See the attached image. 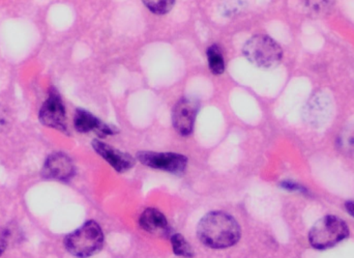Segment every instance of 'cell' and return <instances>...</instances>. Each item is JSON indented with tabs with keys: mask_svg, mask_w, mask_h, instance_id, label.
I'll return each mask as SVG.
<instances>
[{
	"mask_svg": "<svg viewBox=\"0 0 354 258\" xmlns=\"http://www.w3.org/2000/svg\"><path fill=\"white\" fill-rule=\"evenodd\" d=\"M74 125L78 132H95L100 137L116 134L118 132V129L101 122L99 118L82 109L77 110L76 114H75Z\"/></svg>",
	"mask_w": 354,
	"mask_h": 258,
	"instance_id": "obj_10",
	"label": "cell"
},
{
	"mask_svg": "<svg viewBox=\"0 0 354 258\" xmlns=\"http://www.w3.org/2000/svg\"><path fill=\"white\" fill-rule=\"evenodd\" d=\"M139 224L141 228L155 236H165L169 232V225L165 216L156 209H147L141 214Z\"/></svg>",
	"mask_w": 354,
	"mask_h": 258,
	"instance_id": "obj_11",
	"label": "cell"
},
{
	"mask_svg": "<svg viewBox=\"0 0 354 258\" xmlns=\"http://www.w3.org/2000/svg\"><path fill=\"white\" fill-rule=\"evenodd\" d=\"M243 52L252 64L262 68H274L280 64L283 56L280 45L263 35L251 37L243 46Z\"/></svg>",
	"mask_w": 354,
	"mask_h": 258,
	"instance_id": "obj_3",
	"label": "cell"
},
{
	"mask_svg": "<svg viewBox=\"0 0 354 258\" xmlns=\"http://www.w3.org/2000/svg\"><path fill=\"white\" fill-rule=\"evenodd\" d=\"M208 66L214 75H221L225 71V62L220 47L216 45L210 46L207 49Z\"/></svg>",
	"mask_w": 354,
	"mask_h": 258,
	"instance_id": "obj_13",
	"label": "cell"
},
{
	"mask_svg": "<svg viewBox=\"0 0 354 258\" xmlns=\"http://www.w3.org/2000/svg\"><path fill=\"white\" fill-rule=\"evenodd\" d=\"M93 147L103 159H105L116 172L120 174L128 172L134 166L135 160L133 159L132 156L118 151L103 141L95 139L93 141Z\"/></svg>",
	"mask_w": 354,
	"mask_h": 258,
	"instance_id": "obj_9",
	"label": "cell"
},
{
	"mask_svg": "<svg viewBox=\"0 0 354 258\" xmlns=\"http://www.w3.org/2000/svg\"><path fill=\"white\" fill-rule=\"evenodd\" d=\"M345 207H346V210L348 211V213L354 217V203H353V201H349V203H347L346 205H345Z\"/></svg>",
	"mask_w": 354,
	"mask_h": 258,
	"instance_id": "obj_18",
	"label": "cell"
},
{
	"mask_svg": "<svg viewBox=\"0 0 354 258\" xmlns=\"http://www.w3.org/2000/svg\"><path fill=\"white\" fill-rule=\"evenodd\" d=\"M103 245V230L95 221L86 222L64 239V247L68 252L78 258H87L95 255L101 250Z\"/></svg>",
	"mask_w": 354,
	"mask_h": 258,
	"instance_id": "obj_2",
	"label": "cell"
},
{
	"mask_svg": "<svg viewBox=\"0 0 354 258\" xmlns=\"http://www.w3.org/2000/svg\"><path fill=\"white\" fill-rule=\"evenodd\" d=\"M172 248L174 252L178 257H192L194 255L193 250L189 243L181 234H176L171 237Z\"/></svg>",
	"mask_w": 354,
	"mask_h": 258,
	"instance_id": "obj_14",
	"label": "cell"
},
{
	"mask_svg": "<svg viewBox=\"0 0 354 258\" xmlns=\"http://www.w3.org/2000/svg\"><path fill=\"white\" fill-rule=\"evenodd\" d=\"M348 234V226L342 219L336 216H326L310 230V244L318 250H326L342 242Z\"/></svg>",
	"mask_w": 354,
	"mask_h": 258,
	"instance_id": "obj_4",
	"label": "cell"
},
{
	"mask_svg": "<svg viewBox=\"0 0 354 258\" xmlns=\"http://www.w3.org/2000/svg\"><path fill=\"white\" fill-rule=\"evenodd\" d=\"M6 232H2L0 234V255L6 250V244H8V242H6L8 241V234Z\"/></svg>",
	"mask_w": 354,
	"mask_h": 258,
	"instance_id": "obj_17",
	"label": "cell"
},
{
	"mask_svg": "<svg viewBox=\"0 0 354 258\" xmlns=\"http://www.w3.org/2000/svg\"><path fill=\"white\" fill-rule=\"evenodd\" d=\"M143 4H145L147 8L153 14L165 15L172 10L176 1H172V0H162V1L149 0V1H147H147H143Z\"/></svg>",
	"mask_w": 354,
	"mask_h": 258,
	"instance_id": "obj_15",
	"label": "cell"
},
{
	"mask_svg": "<svg viewBox=\"0 0 354 258\" xmlns=\"http://www.w3.org/2000/svg\"><path fill=\"white\" fill-rule=\"evenodd\" d=\"M340 149L346 153H354V129L347 130L343 133L342 136L339 138Z\"/></svg>",
	"mask_w": 354,
	"mask_h": 258,
	"instance_id": "obj_16",
	"label": "cell"
},
{
	"mask_svg": "<svg viewBox=\"0 0 354 258\" xmlns=\"http://www.w3.org/2000/svg\"><path fill=\"white\" fill-rule=\"evenodd\" d=\"M199 103L191 98H183L174 106L172 122L179 134L187 136L193 132Z\"/></svg>",
	"mask_w": 354,
	"mask_h": 258,
	"instance_id": "obj_6",
	"label": "cell"
},
{
	"mask_svg": "<svg viewBox=\"0 0 354 258\" xmlns=\"http://www.w3.org/2000/svg\"><path fill=\"white\" fill-rule=\"evenodd\" d=\"M41 174L49 180L68 181L75 174L74 163L64 154H53L46 160Z\"/></svg>",
	"mask_w": 354,
	"mask_h": 258,
	"instance_id": "obj_8",
	"label": "cell"
},
{
	"mask_svg": "<svg viewBox=\"0 0 354 258\" xmlns=\"http://www.w3.org/2000/svg\"><path fill=\"white\" fill-rule=\"evenodd\" d=\"M137 159L143 165L176 174H183L187 168V159L185 156L174 153L140 151L137 154Z\"/></svg>",
	"mask_w": 354,
	"mask_h": 258,
	"instance_id": "obj_5",
	"label": "cell"
},
{
	"mask_svg": "<svg viewBox=\"0 0 354 258\" xmlns=\"http://www.w3.org/2000/svg\"><path fill=\"white\" fill-rule=\"evenodd\" d=\"M330 101L324 95H317L310 101L307 106V116L310 124H324L326 118L330 116Z\"/></svg>",
	"mask_w": 354,
	"mask_h": 258,
	"instance_id": "obj_12",
	"label": "cell"
},
{
	"mask_svg": "<svg viewBox=\"0 0 354 258\" xmlns=\"http://www.w3.org/2000/svg\"><path fill=\"white\" fill-rule=\"evenodd\" d=\"M39 120L50 128L64 131L66 129V108L57 93H51L39 110Z\"/></svg>",
	"mask_w": 354,
	"mask_h": 258,
	"instance_id": "obj_7",
	"label": "cell"
},
{
	"mask_svg": "<svg viewBox=\"0 0 354 258\" xmlns=\"http://www.w3.org/2000/svg\"><path fill=\"white\" fill-rule=\"evenodd\" d=\"M197 234L201 243L214 249L234 246L241 239V228L232 216L212 212L198 224Z\"/></svg>",
	"mask_w": 354,
	"mask_h": 258,
	"instance_id": "obj_1",
	"label": "cell"
}]
</instances>
